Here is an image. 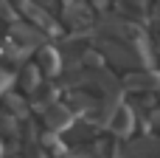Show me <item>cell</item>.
Masks as SVG:
<instances>
[{
	"label": "cell",
	"instance_id": "9c48e42d",
	"mask_svg": "<svg viewBox=\"0 0 160 158\" xmlns=\"http://www.w3.org/2000/svg\"><path fill=\"white\" fill-rule=\"evenodd\" d=\"M42 82H45V74L39 71L37 62H31V65H25V68L20 71V85H22L25 93H37V90L42 88Z\"/></svg>",
	"mask_w": 160,
	"mask_h": 158
},
{
	"label": "cell",
	"instance_id": "ac0fdd59",
	"mask_svg": "<svg viewBox=\"0 0 160 158\" xmlns=\"http://www.w3.org/2000/svg\"><path fill=\"white\" fill-rule=\"evenodd\" d=\"M158 158H160V155H158Z\"/></svg>",
	"mask_w": 160,
	"mask_h": 158
},
{
	"label": "cell",
	"instance_id": "7c38bea8",
	"mask_svg": "<svg viewBox=\"0 0 160 158\" xmlns=\"http://www.w3.org/2000/svg\"><path fill=\"white\" fill-rule=\"evenodd\" d=\"M11 85H14V74H11L6 65H0V99L8 93V88H11Z\"/></svg>",
	"mask_w": 160,
	"mask_h": 158
},
{
	"label": "cell",
	"instance_id": "9a60e30c",
	"mask_svg": "<svg viewBox=\"0 0 160 158\" xmlns=\"http://www.w3.org/2000/svg\"><path fill=\"white\" fill-rule=\"evenodd\" d=\"M37 3H42V6H51V3H53V0H37Z\"/></svg>",
	"mask_w": 160,
	"mask_h": 158
},
{
	"label": "cell",
	"instance_id": "3957f363",
	"mask_svg": "<svg viewBox=\"0 0 160 158\" xmlns=\"http://www.w3.org/2000/svg\"><path fill=\"white\" fill-rule=\"evenodd\" d=\"M42 122H45V127H48L51 133L62 136V133H70V127H73V122H76V113L70 110V105L56 102V105H51V107L42 113Z\"/></svg>",
	"mask_w": 160,
	"mask_h": 158
},
{
	"label": "cell",
	"instance_id": "52a82bcc",
	"mask_svg": "<svg viewBox=\"0 0 160 158\" xmlns=\"http://www.w3.org/2000/svg\"><path fill=\"white\" fill-rule=\"evenodd\" d=\"M37 65H39V71L45 76H59L62 68H65V54L56 45H48L45 42L42 48H37Z\"/></svg>",
	"mask_w": 160,
	"mask_h": 158
},
{
	"label": "cell",
	"instance_id": "8fae6325",
	"mask_svg": "<svg viewBox=\"0 0 160 158\" xmlns=\"http://www.w3.org/2000/svg\"><path fill=\"white\" fill-rule=\"evenodd\" d=\"M17 133H20V119H17V116H11L6 107H0V136L14 139Z\"/></svg>",
	"mask_w": 160,
	"mask_h": 158
},
{
	"label": "cell",
	"instance_id": "4fadbf2b",
	"mask_svg": "<svg viewBox=\"0 0 160 158\" xmlns=\"http://www.w3.org/2000/svg\"><path fill=\"white\" fill-rule=\"evenodd\" d=\"M0 20H6V23H17V8H14L8 0H0Z\"/></svg>",
	"mask_w": 160,
	"mask_h": 158
},
{
	"label": "cell",
	"instance_id": "277c9868",
	"mask_svg": "<svg viewBox=\"0 0 160 158\" xmlns=\"http://www.w3.org/2000/svg\"><path fill=\"white\" fill-rule=\"evenodd\" d=\"M11 42L20 45L22 51H31V48H42L45 45V31H39L37 25L31 23H11Z\"/></svg>",
	"mask_w": 160,
	"mask_h": 158
},
{
	"label": "cell",
	"instance_id": "e0dca14e",
	"mask_svg": "<svg viewBox=\"0 0 160 158\" xmlns=\"http://www.w3.org/2000/svg\"><path fill=\"white\" fill-rule=\"evenodd\" d=\"M0 40H3V25H0Z\"/></svg>",
	"mask_w": 160,
	"mask_h": 158
},
{
	"label": "cell",
	"instance_id": "2e32d148",
	"mask_svg": "<svg viewBox=\"0 0 160 158\" xmlns=\"http://www.w3.org/2000/svg\"><path fill=\"white\" fill-rule=\"evenodd\" d=\"M11 158H28V155H11Z\"/></svg>",
	"mask_w": 160,
	"mask_h": 158
},
{
	"label": "cell",
	"instance_id": "5b68a950",
	"mask_svg": "<svg viewBox=\"0 0 160 158\" xmlns=\"http://www.w3.org/2000/svg\"><path fill=\"white\" fill-rule=\"evenodd\" d=\"M124 90H135V93H149V90H158L160 88V74L158 71H149V68H135L124 76Z\"/></svg>",
	"mask_w": 160,
	"mask_h": 158
},
{
	"label": "cell",
	"instance_id": "8992f818",
	"mask_svg": "<svg viewBox=\"0 0 160 158\" xmlns=\"http://www.w3.org/2000/svg\"><path fill=\"white\" fill-rule=\"evenodd\" d=\"M160 155V141L143 136V139H127L118 150V158H158Z\"/></svg>",
	"mask_w": 160,
	"mask_h": 158
},
{
	"label": "cell",
	"instance_id": "5bb4252c",
	"mask_svg": "<svg viewBox=\"0 0 160 158\" xmlns=\"http://www.w3.org/2000/svg\"><path fill=\"white\" fill-rule=\"evenodd\" d=\"M59 155L62 158H96L93 153H84V150H79V153H76V150H65V153H59Z\"/></svg>",
	"mask_w": 160,
	"mask_h": 158
},
{
	"label": "cell",
	"instance_id": "ba28073f",
	"mask_svg": "<svg viewBox=\"0 0 160 158\" xmlns=\"http://www.w3.org/2000/svg\"><path fill=\"white\" fill-rule=\"evenodd\" d=\"M65 23H68L70 28H76V31L90 28V23H93L90 6H87L84 0H68V3H65Z\"/></svg>",
	"mask_w": 160,
	"mask_h": 158
},
{
	"label": "cell",
	"instance_id": "7a4b0ae2",
	"mask_svg": "<svg viewBox=\"0 0 160 158\" xmlns=\"http://www.w3.org/2000/svg\"><path fill=\"white\" fill-rule=\"evenodd\" d=\"M135 127H138V116H135V110H132L127 102H121V105L112 110V116H110V122H107V130H110L115 139L127 141V139H132Z\"/></svg>",
	"mask_w": 160,
	"mask_h": 158
},
{
	"label": "cell",
	"instance_id": "6da1fadb",
	"mask_svg": "<svg viewBox=\"0 0 160 158\" xmlns=\"http://www.w3.org/2000/svg\"><path fill=\"white\" fill-rule=\"evenodd\" d=\"M17 8H20V11L28 17V23L37 25L39 31H45V34H51V37H59V34H62V31H59L62 25L48 14V8H45L42 3H37V0H17Z\"/></svg>",
	"mask_w": 160,
	"mask_h": 158
},
{
	"label": "cell",
	"instance_id": "30bf717a",
	"mask_svg": "<svg viewBox=\"0 0 160 158\" xmlns=\"http://www.w3.org/2000/svg\"><path fill=\"white\" fill-rule=\"evenodd\" d=\"M0 107H6V110H8L11 116H17L20 122H22V116L28 113V102H25V99H20L17 93H6V96H3V105H0Z\"/></svg>",
	"mask_w": 160,
	"mask_h": 158
}]
</instances>
